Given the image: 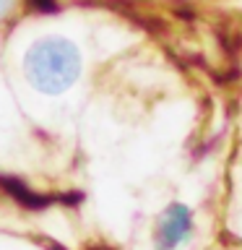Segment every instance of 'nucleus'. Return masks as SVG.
I'll list each match as a JSON object with an SVG mask.
<instances>
[{"label": "nucleus", "instance_id": "1", "mask_svg": "<svg viewBox=\"0 0 242 250\" xmlns=\"http://www.w3.org/2000/svg\"><path fill=\"white\" fill-rule=\"evenodd\" d=\"M81 73V55L68 39H42L26 52V76L34 89L60 94L76 83Z\"/></svg>", "mask_w": 242, "mask_h": 250}, {"label": "nucleus", "instance_id": "3", "mask_svg": "<svg viewBox=\"0 0 242 250\" xmlns=\"http://www.w3.org/2000/svg\"><path fill=\"white\" fill-rule=\"evenodd\" d=\"M37 11H55V0H29Z\"/></svg>", "mask_w": 242, "mask_h": 250}, {"label": "nucleus", "instance_id": "4", "mask_svg": "<svg viewBox=\"0 0 242 250\" xmlns=\"http://www.w3.org/2000/svg\"><path fill=\"white\" fill-rule=\"evenodd\" d=\"M11 5H13V0H0V16H5L11 11Z\"/></svg>", "mask_w": 242, "mask_h": 250}, {"label": "nucleus", "instance_id": "2", "mask_svg": "<svg viewBox=\"0 0 242 250\" xmlns=\"http://www.w3.org/2000/svg\"><path fill=\"white\" fill-rule=\"evenodd\" d=\"M193 232V219L182 203H172V206L159 216L154 234V245L156 250H177L180 245H185L187 237Z\"/></svg>", "mask_w": 242, "mask_h": 250}]
</instances>
